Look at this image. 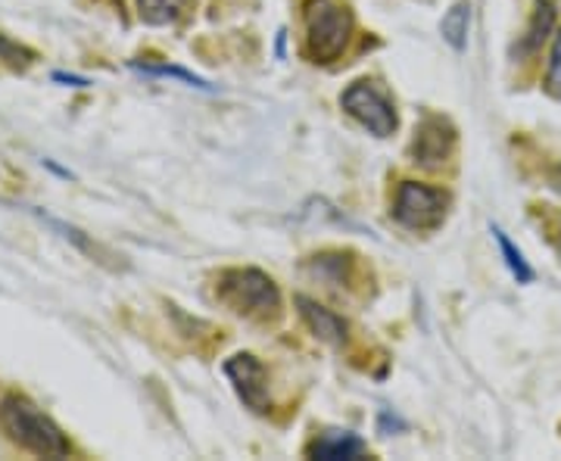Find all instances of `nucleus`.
I'll list each match as a JSON object with an SVG mask.
<instances>
[{"mask_svg":"<svg viewBox=\"0 0 561 461\" xmlns=\"http://www.w3.org/2000/svg\"><path fill=\"white\" fill-rule=\"evenodd\" d=\"M0 427L10 440L32 456L41 459L72 456V442L66 440V434L25 396H7L0 402Z\"/></svg>","mask_w":561,"mask_h":461,"instance_id":"obj_1","label":"nucleus"},{"mask_svg":"<svg viewBox=\"0 0 561 461\" xmlns=\"http://www.w3.org/2000/svg\"><path fill=\"white\" fill-rule=\"evenodd\" d=\"M216 297L241 319L275 321L280 315L278 284L260 268H225L216 278Z\"/></svg>","mask_w":561,"mask_h":461,"instance_id":"obj_2","label":"nucleus"},{"mask_svg":"<svg viewBox=\"0 0 561 461\" xmlns=\"http://www.w3.org/2000/svg\"><path fill=\"white\" fill-rule=\"evenodd\" d=\"M302 28L309 57L316 62H334L353 38V10L346 0H306Z\"/></svg>","mask_w":561,"mask_h":461,"instance_id":"obj_3","label":"nucleus"},{"mask_svg":"<svg viewBox=\"0 0 561 461\" xmlns=\"http://www.w3.org/2000/svg\"><path fill=\"white\" fill-rule=\"evenodd\" d=\"M341 106L346 116L359 122L362 128H368L371 135L378 138H390L397 131V106L390 101V94L383 91L378 81H353L346 91H343Z\"/></svg>","mask_w":561,"mask_h":461,"instance_id":"obj_4","label":"nucleus"},{"mask_svg":"<svg viewBox=\"0 0 561 461\" xmlns=\"http://www.w3.org/2000/svg\"><path fill=\"white\" fill-rule=\"evenodd\" d=\"M449 209V194L431 184L402 181L393 197V219L409 231H434L440 228Z\"/></svg>","mask_w":561,"mask_h":461,"instance_id":"obj_5","label":"nucleus"},{"mask_svg":"<svg viewBox=\"0 0 561 461\" xmlns=\"http://www.w3.org/2000/svg\"><path fill=\"white\" fill-rule=\"evenodd\" d=\"M225 374L234 383L238 396L243 400L247 408H253L256 415H265L272 408V396H268V371L256 356L250 353H238L225 361Z\"/></svg>","mask_w":561,"mask_h":461,"instance_id":"obj_6","label":"nucleus"},{"mask_svg":"<svg viewBox=\"0 0 561 461\" xmlns=\"http://www.w3.org/2000/svg\"><path fill=\"white\" fill-rule=\"evenodd\" d=\"M453 147H456V131L453 125L440 116H427L415 128V141H412V162L421 169H431L437 172L443 169L449 157H453Z\"/></svg>","mask_w":561,"mask_h":461,"instance_id":"obj_7","label":"nucleus"},{"mask_svg":"<svg viewBox=\"0 0 561 461\" xmlns=\"http://www.w3.org/2000/svg\"><path fill=\"white\" fill-rule=\"evenodd\" d=\"M294 306H297V312H300V319L309 324V331L319 337L321 343H328V346H334V349H341L346 346V321L341 315H334L331 309H324L321 302H316L312 297H294Z\"/></svg>","mask_w":561,"mask_h":461,"instance_id":"obj_8","label":"nucleus"},{"mask_svg":"<svg viewBox=\"0 0 561 461\" xmlns=\"http://www.w3.org/2000/svg\"><path fill=\"white\" fill-rule=\"evenodd\" d=\"M365 452H368V446L356 434H346V430H328L309 442V449H306L309 459L321 461H353L362 459Z\"/></svg>","mask_w":561,"mask_h":461,"instance_id":"obj_9","label":"nucleus"},{"mask_svg":"<svg viewBox=\"0 0 561 461\" xmlns=\"http://www.w3.org/2000/svg\"><path fill=\"white\" fill-rule=\"evenodd\" d=\"M468 28H471V3L468 0H456L440 22L443 41L453 50H465L468 47Z\"/></svg>","mask_w":561,"mask_h":461,"instance_id":"obj_10","label":"nucleus"},{"mask_svg":"<svg viewBox=\"0 0 561 461\" xmlns=\"http://www.w3.org/2000/svg\"><path fill=\"white\" fill-rule=\"evenodd\" d=\"M187 0H138L140 20L147 25H172L184 13Z\"/></svg>","mask_w":561,"mask_h":461,"instance_id":"obj_11","label":"nucleus"},{"mask_svg":"<svg viewBox=\"0 0 561 461\" xmlns=\"http://www.w3.org/2000/svg\"><path fill=\"white\" fill-rule=\"evenodd\" d=\"M552 22H556V7H552V0H540V3H537V13H534V20H530V28H527V38L522 41L524 50L537 54L540 44L546 41V35H549V28H552Z\"/></svg>","mask_w":561,"mask_h":461,"instance_id":"obj_12","label":"nucleus"},{"mask_svg":"<svg viewBox=\"0 0 561 461\" xmlns=\"http://www.w3.org/2000/svg\"><path fill=\"white\" fill-rule=\"evenodd\" d=\"M493 238H496V243H500V253H502V260H505V265H508V272H512V275H515L522 284L534 281V268L527 265L522 250L505 238V231H502V228H493Z\"/></svg>","mask_w":561,"mask_h":461,"instance_id":"obj_13","label":"nucleus"},{"mask_svg":"<svg viewBox=\"0 0 561 461\" xmlns=\"http://www.w3.org/2000/svg\"><path fill=\"white\" fill-rule=\"evenodd\" d=\"M546 91L561 101V32L556 35V44H552V57H549V72H546Z\"/></svg>","mask_w":561,"mask_h":461,"instance_id":"obj_14","label":"nucleus"},{"mask_svg":"<svg viewBox=\"0 0 561 461\" xmlns=\"http://www.w3.org/2000/svg\"><path fill=\"white\" fill-rule=\"evenodd\" d=\"M135 69H140L144 76H169V79H181L184 84H194V88H209L206 81L184 72V69H175V66H140V62H135Z\"/></svg>","mask_w":561,"mask_h":461,"instance_id":"obj_15","label":"nucleus"},{"mask_svg":"<svg viewBox=\"0 0 561 461\" xmlns=\"http://www.w3.org/2000/svg\"><path fill=\"white\" fill-rule=\"evenodd\" d=\"M0 57H3V60H10L13 66H22V69H25V66L32 62V54H28L25 47L13 44V41H7L3 35H0Z\"/></svg>","mask_w":561,"mask_h":461,"instance_id":"obj_16","label":"nucleus"}]
</instances>
